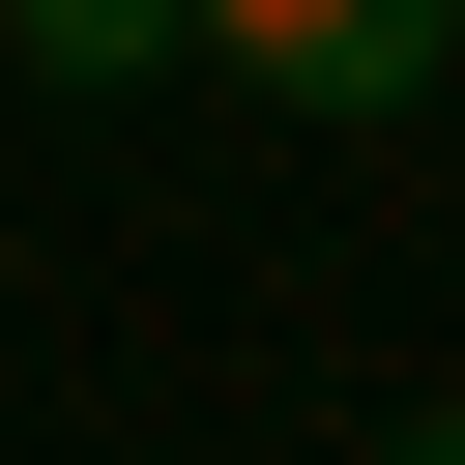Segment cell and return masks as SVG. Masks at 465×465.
<instances>
[{"label": "cell", "mask_w": 465, "mask_h": 465, "mask_svg": "<svg viewBox=\"0 0 465 465\" xmlns=\"http://www.w3.org/2000/svg\"><path fill=\"white\" fill-rule=\"evenodd\" d=\"M0 58L29 87H145V58H203V0H0Z\"/></svg>", "instance_id": "7a4b0ae2"}, {"label": "cell", "mask_w": 465, "mask_h": 465, "mask_svg": "<svg viewBox=\"0 0 465 465\" xmlns=\"http://www.w3.org/2000/svg\"><path fill=\"white\" fill-rule=\"evenodd\" d=\"M203 58L378 145V116H436V58H465V0H203Z\"/></svg>", "instance_id": "6da1fadb"}, {"label": "cell", "mask_w": 465, "mask_h": 465, "mask_svg": "<svg viewBox=\"0 0 465 465\" xmlns=\"http://www.w3.org/2000/svg\"><path fill=\"white\" fill-rule=\"evenodd\" d=\"M378 465H465V407H407V436H378Z\"/></svg>", "instance_id": "3957f363"}]
</instances>
